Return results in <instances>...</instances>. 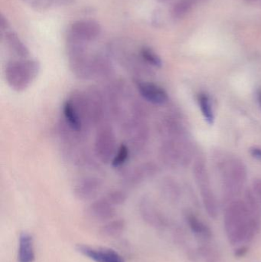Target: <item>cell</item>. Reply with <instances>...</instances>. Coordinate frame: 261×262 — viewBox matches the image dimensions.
Masks as SVG:
<instances>
[{"mask_svg": "<svg viewBox=\"0 0 261 262\" xmlns=\"http://www.w3.org/2000/svg\"><path fill=\"white\" fill-rule=\"evenodd\" d=\"M248 252V247H246L245 246H240V247L237 248L235 251H234V256L237 257V258H242V257L246 255Z\"/></svg>", "mask_w": 261, "mask_h": 262, "instance_id": "obj_24", "label": "cell"}, {"mask_svg": "<svg viewBox=\"0 0 261 262\" xmlns=\"http://www.w3.org/2000/svg\"><path fill=\"white\" fill-rule=\"evenodd\" d=\"M257 101H258L259 104L261 107V89L257 91Z\"/></svg>", "mask_w": 261, "mask_h": 262, "instance_id": "obj_26", "label": "cell"}, {"mask_svg": "<svg viewBox=\"0 0 261 262\" xmlns=\"http://www.w3.org/2000/svg\"><path fill=\"white\" fill-rule=\"evenodd\" d=\"M76 250L95 262H124V258L118 252L107 248H94L86 245H78Z\"/></svg>", "mask_w": 261, "mask_h": 262, "instance_id": "obj_7", "label": "cell"}, {"mask_svg": "<svg viewBox=\"0 0 261 262\" xmlns=\"http://www.w3.org/2000/svg\"><path fill=\"white\" fill-rule=\"evenodd\" d=\"M35 258L33 238L28 232H22L18 238V262H33Z\"/></svg>", "mask_w": 261, "mask_h": 262, "instance_id": "obj_11", "label": "cell"}, {"mask_svg": "<svg viewBox=\"0 0 261 262\" xmlns=\"http://www.w3.org/2000/svg\"><path fill=\"white\" fill-rule=\"evenodd\" d=\"M136 85H137L139 95L146 101L151 104L161 105L168 101L169 96L167 92L162 87L154 83L138 81Z\"/></svg>", "mask_w": 261, "mask_h": 262, "instance_id": "obj_9", "label": "cell"}, {"mask_svg": "<svg viewBox=\"0 0 261 262\" xmlns=\"http://www.w3.org/2000/svg\"><path fill=\"white\" fill-rule=\"evenodd\" d=\"M6 41L8 46L16 56L21 59H26L29 52L24 43L20 40L16 33L14 32H6Z\"/></svg>", "mask_w": 261, "mask_h": 262, "instance_id": "obj_15", "label": "cell"}, {"mask_svg": "<svg viewBox=\"0 0 261 262\" xmlns=\"http://www.w3.org/2000/svg\"><path fill=\"white\" fill-rule=\"evenodd\" d=\"M141 216L144 221L153 227L160 228L164 225L162 215L148 200H142L139 204Z\"/></svg>", "mask_w": 261, "mask_h": 262, "instance_id": "obj_13", "label": "cell"}, {"mask_svg": "<svg viewBox=\"0 0 261 262\" xmlns=\"http://www.w3.org/2000/svg\"><path fill=\"white\" fill-rule=\"evenodd\" d=\"M159 3H167V2L171 1V0H158Z\"/></svg>", "mask_w": 261, "mask_h": 262, "instance_id": "obj_29", "label": "cell"}, {"mask_svg": "<svg viewBox=\"0 0 261 262\" xmlns=\"http://www.w3.org/2000/svg\"><path fill=\"white\" fill-rule=\"evenodd\" d=\"M224 225L230 244L238 246L250 243L260 228L259 214L253 212L247 203L235 201L227 209Z\"/></svg>", "mask_w": 261, "mask_h": 262, "instance_id": "obj_1", "label": "cell"}, {"mask_svg": "<svg viewBox=\"0 0 261 262\" xmlns=\"http://www.w3.org/2000/svg\"><path fill=\"white\" fill-rule=\"evenodd\" d=\"M139 55L143 61L147 64L156 68H160L162 66V61L160 57L150 48H142L139 52Z\"/></svg>", "mask_w": 261, "mask_h": 262, "instance_id": "obj_20", "label": "cell"}, {"mask_svg": "<svg viewBox=\"0 0 261 262\" xmlns=\"http://www.w3.org/2000/svg\"><path fill=\"white\" fill-rule=\"evenodd\" d=\"M244 1H245L246 3H254V2L258 1V0H244Z\"/></svg>", "mask_w": 261, "mask_h": 262, "instance_id": "obj_28", "label": "cell"}, {"mask_svg": "<svg viewBox=\"0 0 261 262\" xmlns=\"http://www.w3.org/2000/svg\"><path fill=\"white\" fill-rule=\"evenodd\" d=\"M63 114H64L65 124L70 130L76 133L82 131L84 127V123L75 105L70 99L64 102L63 105Z\"/></svg>", "mask_w": 261, "mask_h": 262, "instance_id": "obj_12", "label": "cell"}, {"mask_svg": "<svg viewBox=\"0 0 261 262\" xmlns=\"http://www.w3.org/2000/svg\"><path fill=\"white\" fill-rule=\"evenodd\" d=\"M200 252L205 262H219V255L213 248L203 246L201 248Z\"/></svg>", "mask_w": 261, "mask_h": 262, "instance_id": "obj_23", "label": "cell"}, {"mask_svg": "<svg viewBox=\"0 0 261 262\" xmlns=\"http://www.w3.org/2000/svg\"><path fill=\"white\" fill-rule=\"evenodd\" d=\"M95 154L102 163L112 161L116 150V140L111 127L103 126L98 130L95 139Z\"/></svg>", "mask_w": 261, "mask_h": 262, "instance_id": "obj_4", "label": "cell"}, {"mask_svg": "<svg viewBox=\"0 0 261 262\" xmlns=\"http://www.w3.org/2000/svg\"><path fill=\"white\" fill-rule=\"evenodd\" d=\"M84 42L69 39L68 58L70 70L75 76L87 80L93 77V58L87 56Z\"/></svg>", "mask_w": 261, "mask_h": 262, "instance_id": "obj_3", "label": "cell"}, {"mask_svg": "<svg viewBox=\"0 0 261 262\" xmlns=\"http://www.w3.org/2000/svg\"><path fill=\"white\" fill-rule=\"evenodd\" d=\"M187 224L190 230L199 239L203 242L209 241L212 237V232L210 228L194 214L187 213L185 215Z\"/></svg>", "mask_w": 261, "mask_h": 262, "instance_id": "obj_14", "label": "cell"}, {"mask_svg": "<svg viewBox=\"0 0 261 262\" xmlns=\"http://www.w3.org/2000/svg\"><path fill=\"white\" fill-rule=\"evenodd\" d=\"M116 206L105 198L100 199L92 203L87 208V214L93 220L100 222H109L116 215Z\"/></svg>", "mask_w": 261, "mask_h": 262, "instance_id": "obj_10", "label": "cell"}, {"mask_svg": "<svg viewBox=\"0 0 261 262\" xmlns=\"http://www.w3.org/2000/svg\"><path fill=\"white\" fill-rule=\"evenodd\" d=\"M196 0H179L172 7L171 16L175 19L185 18L194 7Z\"/></svg>", "mask_w": 261, "mask_h": 262, "instance_id": "obj_18", "label": "cell"}, {"mask_svg": "<svg viewBox=\"0 0 261 262\" xmlns=\"http://www.w3.org/2000/svg\"><path fill=\"white\" fill-rule=\"evenodd\" d=\"M101 33V27L99 23L92 20H79L72 24L70 36L84 43L97 39Z\"/></svg>", "mask_w": 261, "mask_h": 262, "instance_id": "obj_6", "label": "cell"}, {"mask_svg": "<svg viewBox=\"0 0 261 262\" xmlns=\"http://www.w3.org/2000/svg\"><path fill=\"white\" fill-rule=\"evenodd\" d=\"M126 229V222L122 219L110 220L100 229V233L106 238H117Z\"/></svg>", "mask_w": 261, "mask_h": 262, "instance_id": "obj_16", "label": "cell"}, {"mask_svg": "<svg viewBox=\"0 0 261 262\" xmlns=\"http://www.w3.org/2000/svg\"><path fill=\"white\" fill-rule=\"evenodd\" d=\"M257 194H258L259 197H260V200L261 201V186H259L258 189H257Z\"/></svg>", "mask_w": 261, "mask_h": 262, "instance_id": "obj_27", "label": "cell"}, {"mask_svg": "<svg viewBox=\"0 0 261 262\" xmlns=\"http://www.w3.org/2000/svg\"><path fill=\"white\" fill-rule=\"evenodd\" d=\"M196 175L197 177L202 200L207 212L211 218H216L218 215L217 203L212 192L210 189L206 169L205 170V167L202 163H199V165L196 166Z\"/></svg>", "mask_w": 261, "mask_h": 262, "instance_id": "obj_5", "label": "cell"}, {"mask_svg": "<svg viewBox=\"0 0 261 262\" xmlns=\"http://www.w3.org/2000/svg\"><path fill=\"white\" fill-rule=\"evenodd\" d=\"M154 172L155 168L153 166H150V164L143 165L127 174V180L130 183V184H138L144 179L154 173Z\"/></svg>", "mask_w": 261, "mask_h": 262, "instance_id": "obj_17", "label": "cell"}, {"mask_svg": "<svg viewBox=\"0 0 261 262\" xmlns=\"http://www.w3.org/2000/svg\"><path fill=\"white\" fill-rule=\"evenodd\" d=\"M198 101H199L201 112L205 121L210 125L213 124L215 121V115L209 97L207 94L200 93L198 97Z\"/></svg>", "mask_w": 261, "mask_h": 262, "instance_id": "obj_19", "label": "cell"}, {"mask_svg": "<svg viewBox=\"0 0 261 262\" xmlns=\"http://www.w3.org/2000/svg\"><path fill=\"white\" fill-rule=\"evenodd\" d=\"M251 154H252L253 157L255 158L261 160V149L258 147H254L251 149Z\"/></svg>", "mask_w": 261, "mask_h": 262, "instance_id": "obj_25", "label": "cell"}, {"mask_svg": "<svg viewBox=\"0 0 261 262\" xmlns=\"http://www.w3.org/2000/svg\"><path fill=\"white\" fill-rule=\"evenodd\" d=\"M129 156H130V148L125 143H122L118 148L114 157L112 160V166L114 168L121 167L128 160Z\"/></svg>", "mask_w": 261, "mask_h": 262, "instance_id": "obj_21", "label": "cell"}, {"mask_svg": "<svg viewBox=\"0 0 261 262\" xmlns=\"http://www.w3.org/2000/svg\"><path fill=\"white\" fill-rule=\"evenodd\" d=\"M104 198L114 206H121L127 201V195L121 190L110 191Z\"/></svg>", "mask_w": 261, "mask_h": 262, "instance_id": "obj_22", "label": "cell"}, {"mask_svg": "<svg viewBox=\"0 0 261 262\" xmlns=\"http://www.w3.org/2000/svg\"><path fill=\"white\" fill-rule=\"evenodd\" d=\"M102 188V182L97 177H84L74 186V194L78 200L86 201L96 197Z\"/></svg>", "mask_w": 261, "mask_h": 262, "instance_id": "obj_8", "label": "cell"}, {"mask_svg": "<svg viewBox=\"0 0 261 262\" xmlns=\"http://www.w3.org/2000/svg\"><path fill=\"white\" fill-rule=\"evenodd\" d=\"M40 64L37 60L21 59L9 61L5 69L6 81L12 90L26 91L38 77Z\"/></svg>", "mask_w": 261, "mask_h": 262, "instance_id": "obj_2", "label": "cell"}]
</instances>
